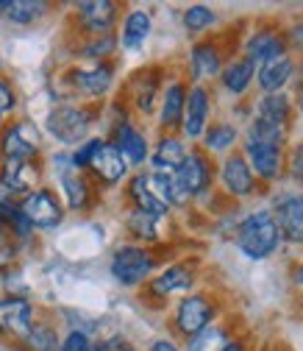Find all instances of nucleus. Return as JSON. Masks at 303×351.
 <instances>
[{"instance_id":"f257e3e1","label":"nucleus","mask_w":303,"mask_h":351,"mask_svg":"<svg viewBox=\"0 0 303 351\" xmlns=\"http://www.w3.org/2000/svg\"><path fill=\"white\" fill-rule=\"evenodd\" d=\"M101 114L98 104H56L45 114V131L62 145L78 148L81 143L90 140V131Z\"/></svg>"},{"instance_id":"f03ea898","label":"nucleus","mask_w":303,"mask_h":351,"mask_svg":"<svg viewBox=\"0 0 303 351\" xmlns=\"http://www.w3.org/2000/svg\"><path fill=\"white\" fill-rule=\"evenodd\" d=\"M234 243L248 259L259 262V259L273 256L284 240H281V232H278V223H276L273 212L270 209H259V212H250L245 221L237 226Z\"/></svg>"},{"instance_id":"7ed1b4c3","label":"nucleus","mask_w":303,"mask_h":351,"mask_svg":"<svg viewBox=\"0 0 303 351\" xmlns=\"http://www.w3.org/2000/svg\"><path fill=\"white\" fill-rule=\"evenodd\" d=\"M159 265V256L148 245L137 243H122L111 251L109 274L120 287H142Z\"/></svg>"},{"instance_id":"20e7f679","label":"nucleus","mask_w":303,"mask_h":351,"mask_svg":"<svg viewBox=\"0 0 303 351\" xmlns=\"http://www.w3.org/2000/svg\"><path fill=\"white\" fill-rule=\"evenodd\" d=\"M17 209H20V215L25 217V223H28L31 229H39V232H53V229H59L62 221H64V215H67L64 201L59 198V193L51 190V187H45V184H39V187L31 190L28 195H23V198L17 201Z\"/></svg>"},{"instance_id":"39448f33","label":"nucleus","mask_w":303,"mask_h":351,"mask_svg":"<svg viewBox=\"0 0 303 351\" xmlns=\"http://www.w3.org/2000/svg\"><path fill=\"white\" fill-rule=\"evenodd\" d=\"M218 318V304L209 293H187L179 304L176 313H172V329L176 335H181L184 340L200 335L203 329H209Z\"/></svg>"},{"instance_id":"423d86ee","label":"nucleus","mask_w":303,"mask_h":351,"mask_svg":"<svg viewBox=\"0 0 303 351\" xmlns=\"http://www.w3.org/2000/svg\"><path fill=\"white\" fill-rule=\"evenodd\" d=\"M114 75H117L114 62H92L86 67H70L64 84L73 95L92 98V104H98L101 98H106L111 93Z\"/></svg>"},{"instance_id":"0eeeda50","label":"nucleus","mask_w":303,"mask_h":351,"mask_svg":"<svg viewBox=\"0 0 303 351\" xmlns=\"http://www.w3.org/2000/svg\"><path fill=\"white\" fill-rule=\"evenodd\" d=\"M39 156H42V137L31 120H14L0 128V159L39 162Z\"/></svg>"},{"instance_id":"6e6552de","label":"nucleus","mask_w":303,"mask_h":351,"mask_svg":"<svg viewBox=\"0 0 303 351\" xmlns=\"http://www.w3.org/2000/svg\"><path fill=\"white\" fill-rule=\"evenodd\" d=\"M164 90V73L161 67H142L125 84V101L140 114H153L159 109V95Z\"/></svg>"},{"instance_id":"1a4fd4ad","label":"nucleus","mask_w":303,"mask_h":351,"mask_svg":"<svg viewBox=\"0 0 303 351\" xmlns=\"http://www.w3.org/2000/svg\"><path fill=\"white\" fill-rule=\"evenodd\" d=\"M109 143L117 148V154L125 159L128 167H142L150 156V143L142 131L131 123V117L122 114L117 120H111V137Z\"/></svg>"},{"instance_id":"9d476101","label":"nucleus","mask_w":303,"mask_h":351,"mask_svg":"<svg viewBox=\"0 0 303 351\" xmlns=\"http://www.w3.org/2000/svg\"><path fill=\"white\" fill-rule=\"evenodd\" d=\"M75 23L83 36L114 34L120 23V3L114 0H81L75 3Z\"/></svg>"},{"instance_id":"9b49d317","label":"nucleus","mask_w":303,"mask_h":351,"mask_svg":"<svg viewBox=\"0 0 303 351\" xmlns=\"http://www.w3.org/2000/svg\"><path fill=\"white\" fill-rule=\"evenodd\" d=\"M195 279H198V274H195L192 262H172V265H167L164 271H159L156 276H150L145 282V293L153 301H167L176 293H189Z\"/></svg>"},{"instance_id":"f8f14e48","label":"nucleus","mask_w":303,"mask_h":351,"mask_svg":"<svg viewBox=\"0 0 303 351\" xmlns=\"http://www.w3.org/2000/svg\"><path fill=\"white\" fill-rule=\"evenodd\" d=\"M176 179L181 182V187L187 190L189 198H200L211 190V182H214V162L209 159L206 151L200 148H189L184 162L179 165L176 170Z\"/></svg>"},{"instance_id":"ddd939ff","label":"nucleus","mask_w":303,"mask_h":351,"mask_svg":"<svg viewBox=\"0 0 303 351\" xmlns=\"http://www.w3.org/2000/svg\"><path fill=\"white\" fill-rule=\"evenodd\" d=\"M128 170L131 167L125 165V159L117 154V148L109 140L101 137V143H98V148H95V154H92V159H90V165H86L83 173L101 187H117L128 176Z\"/></svg>"},{"instance_id":"4468645a","label":"nucleus","mask_w":303,"mask_h":351,"mask_svg":"<svg viewBox=\"0 0 303 351\" xmlns=\"http://www.w3.org/2000/svg\"><path fill=\"white\" fill-rule=\"evenodd\" d=\"M36 321V310L25 295H0V335L9 340H23Z\"/></svg>"},{"instance_id":"2eb2a0df","label":"nucleus","mask_w":303,"mask_h":351,"mask_svg":"<svg viewBox=\"0 0 303 351\" xmlns=\"http://www.w3.org/2000/svg\"><path fill=\"white\" fill-rule=\"evenodd\" d=\"M209 114H211V93L206 90V84H192L187 90L181 137L184 140H200L203 131L209 128Z\"/></svg>"},{"instance_id":"dca6fc26","label":"nucleus","mask_w":303,"mask_h":351,"mask_svg":"<svg viewBox=\"0 0 303 351\" xmlns=\"http://www.w3.org/2000/svg\"><path fill=\"white\" fill-rule=\"evenodd\" d=\"M187 81L172 78L164 84V90L159 95V128L161 134H179L181 120H184V104H187Z\"/></svg>"},{"instance_id":"f3484780","label":"nucleus","mask_w":303,"mask_h":351,"mask_svg":"<svg viewBox=\"0 0 303 351\" xmlns=\"http://www.w3.org/2000/svg\"><path fill=\"white\" fill-rule=\"evenodd\" d=\"M42 162H23V159H0V187L12 195H28L39 187Z\"/></svg>"},{"instance_id":"a211bd4d","label":"nucleus","mask_w":303,"mask_h":351,"mask_svg":"<svg viewBox=\"0 0 303 351\" xmlns=\"http://www.w3.org/2000/svg\"><path fill=\"white\" fill-rule=\"evenodd\" d=\"M226 67V53L214 39H200L189 48V78L192 84H203L218 78Z\"/></svg>"},{"instance_id":"6ab92c4d","label":"nucleus","mask_w":303,"mask_h":351,"mask_svg":"<svg viewBox=\"0 0 303 351\" xmlns=\"http://www.w3.org/2000/svg\"><path fill=\"white\" fill-rule=\"evenodd\" d=\"M242 156H245V162L253 170L256 179H262V182L281 179V173H284V148L262 145V143H248L245 140Z\"/></svg>"},{"instance_id":"aec40b11","label":"nucleus","mask_w":303,"mask_h":351,"mask_svg":"<svg viewBox=\"0 0 303 351\" xmlns=\"http://www.w3.org/2000/svg\"><path fill=\"white\" fill-rule=\"evenodd\" d=\"M59 187L64 195V209L70 212H86L95 204V182L75 167L59 173Z\"/></svg>"},{"instance_id":"412c9836","label":"nucleus","mask_w":303,"mask_h":351,"mask_svg":"<svg viewBox=\"0 0 303 351\" xmlns=\"http://www.w3.org/2000/svg\"><path fill=\"white\" fill-rule=\"evenodd\" d=\"M220 184L231 198H248L256 193V176L242 154H228L220 165Z\"/></svg>"},{"instance_id":"4be33fe9","label":"nucleus","mask_w":303,"mask_h":351,"mask_svg":"<svg viewBox=\"0 0 303 351\" xmlns=\"http://www.w3.org/2000/svg\"><path fill=\"white\" fill-rule=\"evenodd\" d=\"M273 217H276V223H278L281 240L295 243V245H303V193L278 198V204L273 209Z\"/></svg>"},{"instance_id":"5701e85b","label":"nucleus","mask_w":303,"mask_h":351,"mask_svg":"<svg viewBox=\"0 0 303 351\" xmlns=\"http://www.w3.org/2000/svg\"><path fill=\"white\" fill-rule=\"evenodd\" d=\"M287 53V36L278 28H259L245 42V56L253 64H265L270 59H278Z\"/></svg>"},{"instance_id":"b1692460","label":"nucleus","mask_w":303,"mask_h":351,"mask_svg":"<svg viewBox=\"0 0 303 351\" xmlns=\"http://www.w3.org/2000/svg\"><path fill=\"white\" fill-rule=\"evenodd\" d=\"M153 31V17L148 9H131L125 17H122V25H120V34H117V42L122 51H142L145 42Z\"/></svg>"},{"instance_id":"393cba45","label":"nucleus","mask_w":303,"mask_h":351,"mask_svg":"<svg viewBox=\"0 0 303 351\" xmlns=\"http://www.w3.org/2000/svg\"><path fill=\"white\" fill-rule=\"evenodd\" d=\"M187 151H189V148L184 145L181 134H161L159 143L153 145L148 162H150L153 173H176L179 165L184 162Z\"/></svg>"},{"instance_id":"a878e982","label":"nucleus","mask_w":303,"mask_h":351,"mask_svg":"<svg viewBox=\"0 0 303 351\" xmlns=\"http://www.w3.org/2000/svg\"><path fill=\"white\" fill-rule=\"evenodd\" d=\"M125 198L131 201L134 209H142V212L159 217V221H164V217L170 215L167 204H161L159 195L150 190V184H148V173H134L131 179H128V184H125Z\"/></svg>"},{"instance_id":"bb28decb","label":"nucleus","mask_w":303,"mask_h":351,"mask_svg":"<svg viewBox=\"0 0 303 351\" xmlns=\"http://www.w3.org/2000/svg\"><path fill=\"white\" fill-rule=\"evenodd\" d=\"M292 73H295V62L284 53V56H278V59H270V62H265V64H259V70H256V84L262 86L265 95H273V93H281L284 86L289 84Z\"/></svg>"},{"instance_id":"cd10ccee","label":"nucleus","mask_w":303,"mask_h":351,"mask_svg":"<svg viewBox=\"0 0 303 351\" xmlns=\"http://www.w3.org/2000/svg\"><path fill=\"white\" fill-rule=\"evenodd\" d=\"M48 12L51 6L42 0H0V17L9 20L12 25H34Z\"/></svg>"},{"instance_id":"c85d7f7f","label":"nucleus","mask_w":303,"mask_h":351,"mask_svg":"<svg viewBox=\"0 0 303 351\" xmlns=\"http://www.w3.org/2000/svg\"><path fill=\"white\" fill-rule=\"evenodd\" d=\"M220 81L231 95H245L250 90V84L256 81V64L248 56H237V59L226 62V67L220 73Z\"/></svg>"},{"instance_id":"c756f323","label":"nucleus","mask_w":303,"mask_h":351,"mask_svg":"<svg viewBox=\"0 0 303 351\" xmlns=\"http://www.w3.org/2000/svg\"><path fill=\"white\" fill-rule=\"evenodd\" d=\"M256 120H265L270 125H278V128H289V120H292V101L284 95V93H273V95H265L256 106Z\"/></svg>"},{"instance_id":"7c9ffc66","label":"nucleus","mask_w":303,"mask_h":351,"mask_svg":"<svg viewBox=\"0 0 303 351\" xmlns=\"http://www.w3.org/2000/svg\"><path fill=\"white\" fill-rule=\"evenodd\" d=\"M159 217L142 212V209H128L125 215V232L134 237L137 245H148V243H159Z\"/></svg>"},{"instance_id":"2f4dec72","label":"nucleus","mask_w":303,"mask_h":351,"mask_svg":"<svg viewBox=\"0 0 303 351\" xmlns=\"http://www.w3.org/2000/svg\"><path fill=\"white\" fill-rule=\"evenodd\" d=\"M237 137H239L237 125H231V123H226V120L209 123V128L203 131V137H200V140H203V148H200V151H206V154H228V151L234 148Z\"/></svg>"},{"instance_id":"473e14b6","label":"nucleus","mask_w":303,"mask_h":351,"mask_svg":"<svg viewBox=\"0 0 303 351\" xmlns=\"http://www.w3.org/2000/svg\"><path fill=\"white\" fill-rule=\"evenodd\" d=\"M59 335L56 326L48 321H34V326L28 329V335L23 340H17L20 351H59Z\"/></svg>"},{"instance_id":"72a5a7b5","label":"nucleus","mask_w":303,"mask_h":351,"mask_svg":"<svg viewBox=\"0 0 303 351\" xmlns=\"http://www.w3.org/2000/svg\"><path fill=\"white\" fill-rule=\"evenodd\" d=\"M120 48L117 34H103V36H83L78 45V56L90 62H111L114 51Z\"/></svg>"},{"instance_id":"f704fd0d","label":"nucleus","mask_w":303,"mask_h":351,"mask_svg":"<svg viewBox=\"0 0 303 351\" xmlns=\"http://www.w3.org/2000/svg\"><path fill=\"white\" fill-rule=\"evenodd\" d=\"M248 143H262V145H276V148H284L287 143V128H278V125H270L265 120H250L248 125V134H245Z\"/></svg>"},{"instance_id":"c9c22d12","label":"nucleus","mask_w":303,"mask_h":351,"mask_svg":"<svg viewBox=\"0 0 303 351\" xmlns=\"http://www.w3.org/2000/svg\"><path fill=\"white\" fill-rule=\"evenodd\" d=\"M214 20H218V14H214L209 6H203V3H195V6L184 9V14H181V23H184V28L189 34H203L206 28L214 25Z\"/></svg>"},{"instance_id":"e433bc0d","label":"nucleus","mask_w":303,"mask_h":351,"mask_svg":"<svg viewBox=\"0 0 303 351\" xmlns=\"http://www.w3.org/2000/svg\"><path fill=\"white\" fill-rule=\"evenodd\" d=\"M226 329H220L218 324H211L209 329H203L200 335L187 340V351H220L226 343Z\"/></svg>"},{"instance_id":"4c0bfd02","label":"nucleus","mask_w":303,"mask_h":351,"mask_svg":"<svg viewBox=\"0 0 303 351\" xmlns=\"http://www.w3.org/2000/svg\"><path fill=\"white\" fill-rule=\"evenodd\" d=\"M17 254H20V245L17 240L12 237V232L6 229V223L0 221V271H9L14 262H17Z\"/></svg>"},{"instance_id":"58836bf2","label":"nucleus","mask_w":303,"mask_h":351,"mask_svg":"<svg viewBox=\"0 0 303 351\" xmlns=\"http://www.w3.org/2000/svg\"><path fill=\"white\" fill-rule=\"evenodd\" d=\"M14 109H17V93H14V86H12V81L0 78V128L9 123V117L14 114Z\"/></svg>"},{"instance_id":"ea45409f","label":"nucleus","mask_w":303,"mask_h":351,"mask_svg":"<svg viewBox=\"0 0 303 351\" xmlns=\"http://www.w3.org/2000/svg\"><path fill=\"white\" fill-rule=\"evenodd\" d=\"M284 167H289V176H292L298 184H303V140L295 143V145L287 151V156H284Z\"/></svg>"},{"instance_id":"a19ab883","label":"nucleus","mask_w":303,"mask_h":351,"mask_svg":"<svg viewBox=\"0 0 303 351\" xmlns=\"http://www.w3.org/2000/svg\"><path fill=\"white\" fill-rule=\"evenodd\" d=\"M90 332L86 329H70L62 340H59V351H83L86 346H90Z\"/></svg>"},{"instance_id":"79ce46f5","label":"nucleus","mask_w":303,"mask_h":351,"mask_svg":"<svg viewBox=\"0 0 303 351\" xmlns=\"http://www.w3.org/2000/svg\"><path fill=\"white\" fill-rule=\"evenodd\" d=\"M148 351H181V348H179L176 343H172L170 337H159V340H153V343H150V348H148Z\"/></svg>"},{"instance_id":"37998d69","label":"nucleus","mask_w":303,"mask_h":351,"mask_svg":"<svg viewBox=\"0 0 303 351\" xmlns=\"http://www.w3.org/2000/svg\"><path fill=\"white\" fill-rule=\"evenodd\" d=\"M287 39H289V42H295V45L303 51V23H298V25L289 31V36H287Z\"/></svg>"},{"instance_id":"c03bdc74","label":"nucleus","mask_w":303,"mask_h":351,"mask_svg":"<svg viewBox=\"0 0 303 351\" xmlns=\"http://www.w3.org/2000/svg\"><path fill=\"white\" fill-rule=\"evenodd\" d=\"M220 351H248V348H245V343H242V340H226Z\"/></svg>"},{"instance_id":"a18cd8bd","label":"nucleus","mask_w":303,"mask_h":351,"mask_svg":"<svg viewBox=\"0 0 303 351\" xmlns=\"http://www.w3.org/2000/svg\"><path fill=\"white\" fill-rule=\"evenodd\" d=\"M292 279H295V285H303V265L295 271V276H292Z\"/></svg>"},{"instance_id":"49530a36","label":"nucleus","mask_w":303,"mask_h":351,"mask_svg":"<svg viewBox=\"0 0 303 351\" xmlns=\"http://www.w3.org/2000/svg\"><path fill=\"white\" fill-rule=\"evenodd\" d=\"M83 351H106V348H103L101 343H90V346H86V348H83Z\"/></svg>"},{"instance_id":"de8ad7c7","label":"nucleus","mask_w":303,"mask_h":351,"mask_svg":"<svg viewBox=\"0 0 303 351\" xmlns=\"http://www.w3.org/2000/svg\"><path fill=\"white\" fill-rule=\"evenodd\" d=\"M298 109H300V114H303V90L298 93Z\"/></svg>"},{"instance_id":"09e8293b","label":"nucleus","mask_w":303,"mask_h":351,"mask_svg":"<svg viewBox=\"0 0 303 351\" xmlns=\"http://www.w3.org/2000/svg\"><path fill=\"white\" fill-rule=\"evenodd\" d=\"M0 73H3V64H0Z\"/></svg>"}]
</instances>
